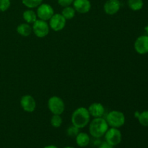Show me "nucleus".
Masks as SVG:
<instances>
[{
  "mask_svg": "<svg viewBox=\"0 0 148 148\" xmlns=\"http://www.w3.org/2000/svg\"><path fill=\"white\" fill-rule=\"evenodd\" d=\"M33 29L28 23H21L17 27V32L19 35L22 36H29L32 33Z\"/></svg>",
  "mask_w": 148,
  "mask_h": 148,
  "instance_id": "nucleus-15",
  "label": "nucleus"
},
{
  "mask_svg": "<svg viewBox=\"0 0 148 148\" xmlns=\"http://www.w3.org/2000/svg\"><path fill=\"white\" fill-rule=\"evenodd\" d=\"M72 4L75 11L81 14L88 12L91 9V3L90 0H74Z\"/></svg>",
  "mask_w": 148,
  "mask_h": 148,
  "instance_id": "nucleus-12",
  "label": "nucleus"
},
{
  "mask_svg": "<svg viewBox=\"0 0 148 148\" xmlns=\"http://www.w3.org/2000/svg\"><path fill=\"white\" fill-rule=\"evenodd\" d=\"M23 17L25 21L28 24H33L36 20H38L37 14L36 12H35L33 10L31 9L30 10H27L23 12Z\"/></svg>",
  "mask_w": 148,
  "mask_h": 148,
  "instance_id": "nucleus-16",
  "label": "nucleus"
},
{
  "mask_svg": "<svg viewBox=\"0 0 148 148\" xmlns=\"http://www.w3.org/2000/svg\"><path fill=\"white\" fill-rule=\"evenodd\" d=\"M43 148H58V147L55 145H48V146H46V147Z\"/></svg>",
  "mask_w": 148,
  "mask_h": 148,
  "instance_id": "nucleus-26",
  "label": "nucleus"
},
{
  "mask_svg": "<svg viewBox=\"0 0 148 148\" xmlns=\"http://www.w3.org/2000/svg\"><path fill=\"white\" fill-rule=\"evenodd\" d=\"M79 129L77 128V127H76L74 125L70 126V127L67 129V130H66L67 135L71 137H76V136L79 134Z\"/></svg>",
  "mask_w": 148,
  "mask_h": 148,
  "instance_id": "nucleus-22",
  "label": "nucleus"
},
{
  "mask_svg": "<svg viewBox=\"0 0 148 148\" xmlns=\"http://www.w3.org/2000/svg\"><path fill=\"white\" fill-rule=\"evenodd\" d=\"M90 120V115L88 108L85 107H79L75 110L71 117L72 125L79 129L86 127L89 124Z\"/></svg>",
  "mask_w": 148,
  "mask_h": 148,
  "instance_id": "nucleus-1",
  "label": "nucleus"
},
{
  "mask_svg": "<svg viewBox=\"0 0 148 148\" xmlns=\"http://www.w3.org/2000/svg\"><path fill=\"white\" fill-rule=\"evenodd\" d=\"M66 20L62 14H53L49 20V27L54 31H60L66 25Z\"/></svg>",
  "mask_w": 148,
  "mask_h": 148,
  "instance_id": "nucleus-8",
  "label": "nucleus"
},
{
  "mask_svg": "<svg viewBox=\"0 0 148 148\" xmlns=\"http://www.w3.org/2000/svg\"><path fill=\"white\" fill-rule=\"evenodd\" d=\"M134 49L139 54L148 53V35L140 36L134 42Z\"/></svg>",
  "mask_w": 148,
  "mask_h": 148,
  "instance_id": "nucleus-9",
  "label": "nucleus"
},
{
  "mask_svg": "<svg viewBox=\"0 0 148 148\" xmlns=\"http://www.w3.org/2000/svg\"><path fill=\"white\" fill-rule=\"evenodd\" d=\"M121 2L119 0H108L103 6L105 12L109 15H114L119 11Z\"/></svg>",
  "mask_w": 148,
  "mask_h": 148,
  "instance_id": "nucleus-11",
  "label": "nucleus"
},
{
  "mask_svg": "<svg viewBox=\"0 0 148 148\" xmlns=\"http://www.w3.org/2000/svg\"><path fill=\"white\" fill-rule=\"evenodd\" d=\"M98 148H114V146L108 144L106 142H104V143H103L102 144L99 146V147Z\"/></svg>",
  "mask_w": 148,
  "mask_h": 148,
  "instance_id": "nucleus-25",
  "label": "nucleus"
},
{
  "mask_svg": "<svg viewBox=\"0 0 148 148\" xmlns=\"http://www.w3.org/2000/svg\"><path fill=\"white\" fill-rule=\"evenodd\" d=\"M54 14L53 9L50 4L42 3L37 7L36 14L38 19L44 21H48Z\"/></svg>",
  "mask_w": 148,
  "mask_h": 148,
  "instance_id": "nucleus-7",
  "label": "nucleus"
},
{
  "mask_svg": "<svg viewBox=\"0 0 148 148\" xmlns=\"http://www.w3.org/2000/svg\"><path fill=\"white\" fill-rule=\"evenodd\" d=\"M144 5L143 0H128V6L133 11L142 10Z\"/></svg>",
  "mask_w": 148,
  "mask_h": 148,
  "instance_id": "nucleus-17",
  "label": "nucleus"
},
{
  "mask_svg": "<svg viewBox=\"0 0 148 148\" xmlns=\"http://www.w3.org/2000/svg\"><path fill=\"white\" fill-rule=\"evenodd\" d=\"M20 106L25 111L31 113L36 109V103L32 95H25L20 99Z\"/></svg>",
  "mask_w": 148,
  "mask_h": 148,
  "instance_id": "nucleus-10",
  "label": "nucleus"
},
{
  "mask_svg": "<svg viewBox=\"0 0 148 148\" xmlns=\"http://www.w3.org/2000/svg\"><path fill=\"white\" fill-rule=\"evenodd\" d=\"M90 138L87 133L79 132L76 136V143L79 147H85L90 144Z\"/></svg>",
  "mask_w": 148,
  "mask_h": 148,
  "instance_id": "nucleus-14",
  "label": "nucleus"
},
{
  "mask_svg": "<svg viewBox=\"0 0 148 148\" xmlns=\"http://www.w3.org/2000/svg\"><path fill=\"white\" fill-rule=\"evenodd\" d=\"M122 135L120 130L118 128H111L108 129L105 134V140L108 144L112 146H116L121 142Z\"/></svg>",
  "mask_w": 148,
  "mask_h": 148,
  "instance_id": "nucleus-5",
  "label": "nucleus"
},
{
  "mask_svg": "<svg viewBox=\"0 0 148 148\" xmlns=\"http://www.w3.org/2000/svg\"><path fill=\"white\" fill-rule=\"evenodd\" d=\"M145 30H146V32H147V35H148V24H147V25L146 26Z\"/></svg>",
  "mask_w": 148,
  "mask_h": 148,
  "instance_id": "nucleus-27",
  "label": "nucleus"
},
{
  "mask_svg": "<svg viewBox=\"0 0 148 148\" xmlns=\"http://www.w3.org/2000/svg\"><path fill=\"white\" fill-rule=\"evenodd\" d=\"M75 12L76 11L74 7L69 6V7H64L62 12V14L66 20H71L75 16Z\"/></svg>",
  "mask_w": 148,
  "mask_h": 148,
  "instance_id": "nucleus-18",
  "label": "nucleus"
},
{
  "mask_svg": "<svg viewBox=\"0 0 148 148\" xmlns=\"http://www.w3.org/2000/svg\"><path fill=\"white\" fill-rule=\"evenodd\" d=\"M106 121L108 126L114 128H120L125 123V116L121 111H112L108 113L106 116Z\"/></svg>",
  "mask_w": 148,
  "mask_h": 148,
  "instance_id": "nucleus-3",
  "label": "nucleus"
},
{
  "mask_svg": "<svg viewBox=\"0 0 148 148\" xmlns=\"http://www.w3.org/2000/svg\"><path fill=\"white\" fill-rule=\"evenodd\" d=\"M74 0H58V4L61 6V7H69L71 4H73Z\"/></svg>",
  "mask_w": 148,
  "mask_h": 148,
  "instance_id": "nucleus-24",
  "label": "nucleus"
},
{
  "mask_svg": "<svg viewBox=\"0 0 148 148\" xmlns=\"http://www.w3.org/2000/svg\"><path fill=\"white\" fill-rule=\"evenodd\" d=\"M138 120L140 124L143 127H148V110L144 111L142 113H140L138 116Z\"/></svg>",
  "mask_w": 148,
  "mask_h": 148,
  "instance_id": "nucleus-20",
  "label": "nucleus"
},
{
  "mask_svg": "<svg viewBox=\"0 0 148 148\" xmlns=\"http://www.w3.org/2000/svg\"><path fill=\"white\" fill-rule=\"evenodd\" d=\"M43 0H22L23 4L29 9H33L38 7L42 4Z\"/></svg>",
  "mask_w": 148,
  "mask_h": 148,
  "instance_id": "nucleus-19",
  "label": "nucleus"
},
{
  "mask_svg": "<svg viewBox=\"0 0 148 148\" xmlns=\"http://www.w3.org/2000/svg\"><path fill=\"white\" fill-rule=\"evenodd\" d=\"M51 124L55 128H59L62 124V118L60 115L53 114L51 119Z\"/></svg>",
  "mask_w": 148,
  "mask_h": 148,
  "instance_id": "nucleus-21",
  "label": "nucleus"
},
{
  "mask_svg": "<svg viewBox=\"0 0 148 148\" xmlns=\"http://www.w3.org/2000/svg\"><path fill=\"white\" fill-rule=\"evenodd\" d=\"M64 148H75V147H66Z\"/></svg>",
  "mask_w": 148,
  "mask_h": 148,
  "instance_id": "nucleus-28",
  "label": "nucleus"
},
{
  "mask_svg": "<svg viewBox=\"0 0 148 148\" xmlns=\"http://www.w3.org/2000/svg\"><path fill=\"white\" fill-rule=\"evenodd\" d=\"M11 5L10 0H0V12H5Z\"/></svg>",
  "mask_w": 148,
  "mask_h": 148,
  "instance_id": "nucleus-23",
  "label": "nucleus"
},
{
  "mask_svg": "<svg viewBox=\"0 0 148 148\" xmlns=\"http://www.w3.org/2000/svg\"><path fill=\"white\" fill-rule=\"evenodd\" d=\"M108 130V124L106 120L102 117L95 118L91 121L89 126L90 134L94 138H101L105 135Z\"/></svg>",
  "mask_w": 148,
  "mask_h": 148,
  "instance_id": "nucleus-2",
  "label": "nucleus"
},
{
  "mask_svg": "<svg viewBox=\"0 0 148 148\" xmlns=\"http://www.w3.org/2000/svg\"><path fill=\"white\" fill-rule=\"evenodd\" d=\"M33 31L34 34L38 38H44L49 34V25L47 22L44 20L38 19L33 24Z\"/></svg>",
  "mask_w": 148,
  "mask_h": 148,
  "instance_id": "nucleus-6",
  "label": "nucleus"
},
{
  "mask_svg": "<svg viewBox=\"0 0 148 148\" xmlns=\"http://www.w3.org/2000/svg\"><path fill=\"white\" fill-rule=\"evenodd\" d=\"M48 108L53 114L61 115L64 111L65 105L60 97L52 96L48 101Z\"/></svg>",
  "mask_w": 148,
  "mask_h": 148,
  "instance_id": "nucleus-4",
  "label": "nucleus"
},
{
  "mask_svg": "<svg viewBox=\"0 0 148 148\" xmlns=\"http://www.w3.org/2000/svg\"><path fill=\"white\" fill-rule=\"evenodd\" d=\"M90 115L93 116L94 118H99L102 117L105 113L104 106L100 103H93L91 104L88 108Z\"/></svg>",
  "mask_w": 148,
  "mask_h": 148,
  "instance_id": "nucleus-13",
  "label": "nucleus"
}]
</instances>
